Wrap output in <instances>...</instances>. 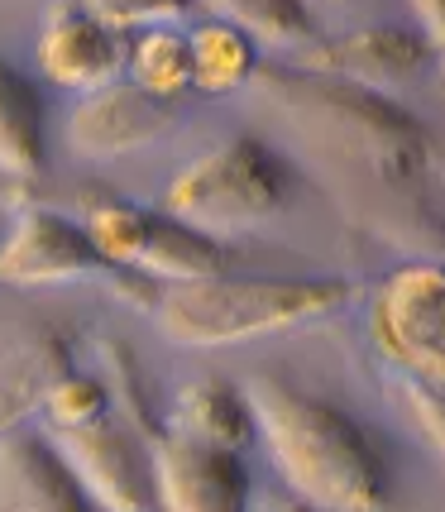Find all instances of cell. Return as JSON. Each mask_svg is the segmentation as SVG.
<instances>
[{
	"label": "cell",
	"instance_id": "cell-18",
	"mask_svg": "<svg viewBox=\"0 0 445 512\" xmlns=\"http://www.w3.org/2000/svg\"><path fill=\"white\" fill-rule=\"evenodd\" d=\"M96 355H101V369H106L101 383H106V393H111V417L125 426L144 450H154L158 441L168 436V426L158 422L154 383H149V374H144L139 355H134L125 340H111V335L96 345Z\"/></svg>",
	"mask_w": 445,
	"mask_h": 512
},
{
	"label": "cell",
	"instance_id": "cell-21",
	"mask_svg": "<svg viewBox=\"0 0 445 512\" xmlns=\"http://www.w3.org/2000/svg\"><path fill=\"white\" fill-rule=\"evenodd\" d=\"M44 417L48 426L63 436V431H82V426H96L111 417V393H106V383L96 379V374H67L44 402Z\"/></svg>",
	"mask_w": 445,
	"mask_h": 512
},
{
	"label": "cell",
	"instance_id": "cell-10",
	"mask_svg": "<svg viewBox=\"0 0 445 512\" xmlns=\"http://www.w3.org/2000/svg\"><path fill=\"white\" fill-rule=\"evenodd\" d=\"M158 512H249V469L240 455L163 436L149 450Z\"/></svg>",
	"mask_w": 445,
	"mask_h": 512
},
{
	"label": "cell",
	"instance_id": "cell-2",
	"mask_svg": "<svg viewBox=\"0 0 445 512\" xmlns=\"http://www.w3.org/2000/svg\"><path fill=\"white\" fill-rule=\"evenodd\" d=\"M254 82L268 106L326 158L355 173H369L374 182L398 187V192L426 178L431 139H426L422 120H412L383 91L316 77L302 67H268Z\"/></svg>",
	"mask_w": 445,
	"mask_h": 512
},
{
	"label": "cell",
	"instance_id": "cell-14",
	"mask_svg": "<svg viewBox=\"0 0 445 512\" xmlns=\"http://www.w3.org/2000/svg\"><path fill=\"white\" fill-rule=\"evenodd\" d=\"M77 369L72 335L63 326H34L0 350V436L24 431L34 412H44L48 393Z\"/></svg>",
	"mask_w": 445,
	"mask_h": 512
},
{
	"label": "cell",
	"instance_id": "cell-11",
	"mask_svg": "<svg viewBox=\"0 0 445 512\" xmlns=\"http://www.w3.org/2000/svg\"><path fill=\"white\" fill-rule=\"evenodd\" d=\"M125 44L130 39L115 34L91 5H58V10H48L44 29H39L34 58H39V72H44L53 87L91 96V91L120 82V72H125Z\"/></svg>",
	"mask_w": 445,
	"mask_h": 512
},
{
	"label": "cell",
	"instance_id": "cell-13",
	"mask_svg": "<svg viewBox=\"0 0 445 512\" xmlns=\"http://www.w3.org/2000/svg\"><path fill=\"white\" fill-rule=\"evenodd\" d=\"M0 512H101L39 431L0 436Z\"/></svg>",
	"mask_w": 445,
	"mask_h": 512
},
{
	"label": "cell",
	"instance_id": "cell-5",
	"mask_svg": "<svg viewBox=\"0 0 445 512\" xmlns=\"http://www.w3.org/2000/svg\"><path fill=\"white\" fill-rule=\"evenodd\" d=\"M91 245L101 249V259L111 268L139 273V278H163L173 283H201V278H221L230 268L225 240H211L192 225L173 221L168 211H144L125 201H101L91 206L87 221Z\"/></svg>",
	"mask_w": 445,
	"mask_h": 512
},
{
	"label": "cell",
	"instance_id": "cell-23",
	"mask_svg": "<svg viewBox=\"0 0 445 512\" xmlns=\"http://www.w3.org/2000/svg\"><path fill=\"white\" fill-rule=\"evenodd\" d=\"M412 20H417V34L426 39L431 58H441L445 63V0H417Z\"/></svg>",
	"mask_w": 445,
	"mask_h": 512
},
{
	"label": "cell",
	"instance_id": "cell-20",
	"mask_svg": "<svg viewBox=\"0 0 445 512\" xmlns=\"http://www.w3.org/2000/svg\"><path fill=\"white\" fill-rule=\"evenodd\" d=\"M211 15L230 20L235 29H245L254 48L268 44V48H307L316 44V24L302 5L292 0H240V5H211Z\"/></svg>",
	"mask_w": 445,
	"mask_h": 512
},
{
	"label": "cell",
	"instance_id": "cell-19",
	"mask_svg": "<svg viewBox=\"0 0 445 512\" xmlns=\"http://www.w3.org/2000/svg\"><path fill=\"white\" fill-rule=\"evenodd\" d=\"M125 72L139 91H149L158 101H178L192 87V53H187V34H178L173 24L144 29L125 44Z\"/></svg>",
	"mask_w": 445,
	"mask_h": 512
},
{
	"label": "cell",
	"instance_id": "cell-3",
	"mask_svg": "<svg viewBox=\"0 0 445 512\" xmlns=\"http://www.w3.org/2000/svg\"><path fill=\"white\" fill-rule=\"evenodd\" d=\"M355 288L340 278H201L158 297V331L182 350H225L278 331L316 326L350 307Z\"/></svg>",
	"mask_w": 445,
	"mask_h": 512
},
{
	"label": "cell",
	"instance_id": "cell-1",
	"mask_svg": "<svg viewBox=\"0 0 445 512\" xmlns=\"http://www.w3.org/2000/svg\"><path fill=\"white\" fill-rule=\"evenodd\" d=\"M245 398L254 412V431L264 436L297 503L316 512L388 508V460L374 431L355 412L283 379H249Z\"/></svg>",
	"mask_w": 445,
	"mask_h": 512
},
{
	"label": "cell",
	"instance_id": "cell-9",
	"mask_svg": "<svg viewBox=\"0 0 445 512\" xmlns=\"http://www.w3.org/2000/svg\"><path fill=\"white\" fill-rule=\"evenodd\" d=\"M426 63H431V48L407 24H359V29H345V34H331V39H316L307 53H297L302 72L355 82V87L369 91L402 87Z\"/></svg>",
	"mask_w": 445,
	"mask_h": 512
},
{
	"label": "cell",
	"instance_id": "cell-16",
	"mask_svg": "<svg viewBox=\"0 0 445 512\" xmlns=\"http://www.w3.org/2000/svg\"><path fill=\"white\" fill-rule=\"evenodd\" d=\"M48 163L44 96L20 67L0 63V173L5 178H39Z\"/></svg>",
	"mask_w": 445,
	"mask_h": 512
},
{
	"label": "cell",
	"instance_id": "cell-22",
	"mask_svg": "<svg viewBox=\"0 0 445 512\" xmlns=\"http://www.w3.org/2000/svg\"><path fill=\"white\" fill-rule=\"evenodd\" d=\"M402 402H407V412H412L417 431H422L426 441H431V446L445 455V393H441V388H422V383H407Z\"/></svg>",
	"mask_w": 445,
	"mask_h": 512
},
{
	"label": "cell",
	"instance_id": "cell-24",
	"mask_svg": "<svg viewBox=\"0 0 445 512\" xmlns=\"http://www.w3.org/2000/svg\"><path fill=\"white\" fill-rule=\"evenodd\" d=\"M273 512H316V508H307V503H297V498H292V503H278Z\"/></svg>",
	"mask_w": 445,
	"mask_h": 512
},
{
	"label": "cell",
	"instance_id": "cell-17",
	"mask_svg": "<svg viewBox=\"0 0 445 512\" xmlns=\"http://www.w3.org/2000/svg\"><path fill=\"white\" fill-rule=\"evenodd\" d=\"M187 53H192V87L206 91V96L240 91L259 72L254 39H249L245 29H235L230 20H221V15H206L201 24H192Z\"/></svg>",
	"mask_w": 445,
	"mask_h": 512
},
{
	"label": "cell",
	"instance_id": "cell-15",
	"mask_svg": "<svg viewBox=\"0 0 445 512\" xmlns=\"http://www.w3.org/2000/svg\"><path fill=\"white\" fill-rule=\"evenodd\" d=\"M168 436L240 455L249 446V436H254V412H249L245 388H235V383H225V379L187 383L178 393V402H173Z\"/></svg>",
	"mask_w": 445,
	"mask_h": 512
},
{
	"label": "cell",
	"instance_id": "cell-7",
	"mask_svg": "<svg viewBox=\"0 0 445 512\" xmlns=\"http://www.w3.org/2000/svg\"><path fill=\"white\" fill-rule=\"evenodd\" d=\"M101 273H111V264L91 245L87 225L48 206H29L15 230L0 240V283H15V288L82 283Z\"/></svg>",
	"mask_w": 445,
	"mask_h": 512
},
{
	"label": "cell",
	"instance_id": "cell-8",
	"mask_svg": "<svg viewBox=\"0 0 445 512\" xmlns=\"http://www.w3.org/2000/svg\"><path fill=\"white\" fill-rule=\"evenodd\" d=\"M58 455L77 474V484L91 493V503L101 512H154V465L149 450L134 441L125 426L106 417L82 431L53 436Z\"/></svg>",
	"mask_w": 445,
	"mask_h": 512
},
{
	"label": "cell",
	"instance_id": "cell-12",
	"mask_svg": "<svg viewBox=\"0 0 445 512\" xmlns=\"http://www.w3.org/2000/svg\"><path fill=\"white\" fill-rule=\"evenodd\" d=\"M173 125V106L158 101L134 82H111V87L82 96L67 115V144L82 158H125Z\"/></svg>",
	"mask_w": 445,
	"mask_h": 512
},
{
	"label": "cell",
	"instance_id": "cell-6",
	"mask_svg": "<svg viewBox=\"0 0 445 512\" xmlns=\"http://www.w3.org/2000/svg\"><path fill=\"white\" fill-rule=\"evenodd\" d=\"M369 335L393 369L445 393V264L398 268L369 307Z\"/></svg>",
	"mask_w": 445,
	"mask_h": 512
},
{
	"label": "cell",
	"instance_id": "cell-4",
	"mask_svg": "<svg viewBox=\"0 0 445 512\" xmlns=\"http://www.w3.org/2000/svg\"><path fill=\"white\" fill-rule=\"evenodd\" d=\"M297 192V178L283 158L254 134H235L216 144L211 154L187 163L178 178L168 182L163 211L173 221L192 225L201 235L221 240L225 230L273 221Z\"/></svg>",
	"mask_w": 445,
	"mask_h": 512
}]
</instances>
